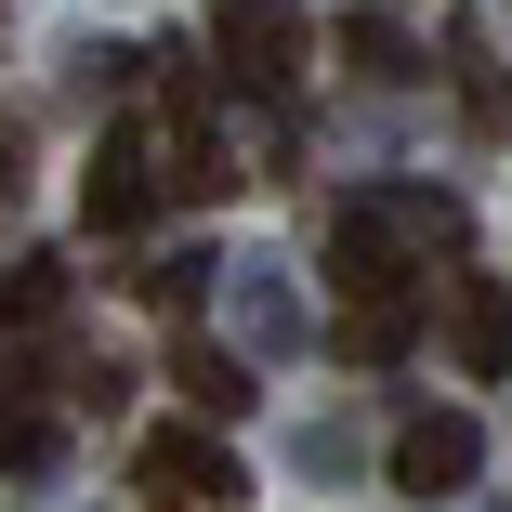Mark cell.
<instances>
[{"label":"cell","instance_id":"cell-2","mask_svg":"<svg viewBox=\"0 0 512 512\" xmlns=\"http://www.w3.org/2000/svg\"><path fill=\"white\" fill-rule=\"evenodd\" d=\"M211 66L237 92H289L302 66V0H211Z\"/></svg>","mask_w":512,"mask_h":512},{"label":"cell","instance_id":"cell-12","mask_svg":"<svg viewBox=\"0 0 512 512\" xmlns=\"http://www.w3.org/2000/svg\"><path fill=\"white\" fill-rule=\"evenodd\" d=\"M342 53H355V79H407V40H394L381 14H355V27H342Z\"/></svg>","mask_w":512,"mask_h":512},{"label":"cell","instance_id":"cell-4","mask_svg":"<svg viewBox=\"0 0 512 512\" xmlns=\"http://www.w3.org/2000/svg\"><path fill=\"white\" fill-rule=\"evenodd\" d=\"M473 473H486V434L460 421V407H421V421L394 434V486H407V499H460Z\"/></svg>","mask_w":512,"mask_h":512},{"label":"cell","instance_id":"cell-1","mask_svg":"<svg viewBox=\"0 0 512 512\" xmlns=\"http://www.w3.org/2000/svg\"><path fill=\"white\" fill-rule=\"evenodd\" d=\"M132 486H145V512H250V473L211 434H145L132 447Z\"/></svg>","mask_w":512,"mask_h":512},{"label":"cell","instance_id":"cell-7","mask_svg":"<svg viewBox=\"0 0 512 512\" xmlns=\"http://www.w3.org/2000/svg\"><path fill=\"white\" fill-rule=\"evenodd\" d=\"M171 381H184V407H197V421H250V394H263L224 342H184V355H171Z\"/></svg>","mask_w":512,"mask_h":512},{"label":"cell","instance_id":"cell-3","mask_svg":"<svg viewBox=\"0 0 512 512\" xmlns=\"http://www.w3.org/2000/svg\"><path fill=\"white\" fill-rule=\"evenodd\" d=\"M145 211H158V145H145V132H106L92 171H79V224H92V237H132Z\"/></svg>","mask_w":512,"mask_h":512},{"label":"cell","instance_id":"cell-13","mask_svg":"<svg viewBox=\"0 0 512 512\" xmlns=\"http://www.w3.org/2000/svg\"><path fill=\"white\" fill-rule=\"evenodd\" d=\"M197 276H211V263L184 250V263H158V276H145V302H158V316H184V302H197Z\"/></svg>","mask_w":512,"mask_h":512},{"label":"cell","instance_id":"cell-9","mask_svg":"<svg viewBox=\"0 0 512 512\" xmlns=\"http://www.w3.org/2000/svg\"><path fill=\"white\" fill-rule=\"evenodd\" d=\"M329 355H342V368H394V355H407V302H342Z\"/></svg>","mask_w":512,"mask_h":512},{"label":"cell","instance_id":"cell-6","mask_svg":"<svg viewBox=\"0 0 512 512\" xmlns=\"http://www.w3.org/2000/svg\"><path fill=\"white\" fill-rule=\"evenodd\" d=\"M447 329H460V368H473V381H499V368H512V276H460Z\"/></svg>","mask_w":512,"mask_h":512},{"label":"cell","instance_id":"cell-11","mask_svg":"<svg viewBox=\"0 0 512 512\" xmlns=\"http://www.w3.org/2000/svg\"><path fill=\"white\" fill-rule=\"evenodd\" d=\"M40 460H53V421H40L14 381H0V473H40Z\"/></svg>","mask_w":512,"mask_h":512},{"label":"cell","instance_id":"cell-10","mask_svg":"<svg viewBox=\"0 0 512 512\" xmlns=\"http://www.w3.org/2000/svg\"><path fill=\"white\" fill-rule=\"evenodd\" d=\"M53 316H66V263H53V250H27L14 276H0V329H53Z\"/></svg>","mask_w":512,"mask_h":512},{"label":"cell","instance_id":"cell-8","mask_svg":"<svg viewBox=\"0 0 512 512\" xmlns=\"http://www.w3.org/2000/svg\"><path fill=\"white\" fill-rule=\"evenodd\" d=\"M237 184V158H224V132L184 106V132H171V171H158V197H224Z\"/></svg>","mask_w":512,"mask_h":512},{"label":"cell","instance_id":"cell-5","mask_svg":"<svg viewBox=\"0 0 512 512\" xmlns=\"http://www.w3.org/2000/svg\"><path fill=\"white\" fill-rule=\"evenodd\" d=\"M407 276H421V263H407V237H394L381 211H342V224H329V289H342V302H394Z\"/></svg>","mask_w":512,"mask_h":512}]
</instances>
